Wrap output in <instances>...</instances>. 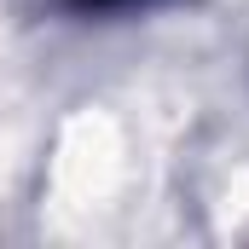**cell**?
Instances as JSON below:
<instances>
[{
    "instance_id": "1",
    "label": "cell",
    "mask_w": 249,
    "mask_h": 249,
    "mask_svg": "<svg viewBox=\"0 0 249 249\" xmlns=\"http://www.w3.org/2000/svg\"><path fill=\"white\" fill-rule=\"evenodd\" d=\"M81 6H127V0H81Z\"/></svg>"
}]
</instances>
